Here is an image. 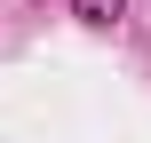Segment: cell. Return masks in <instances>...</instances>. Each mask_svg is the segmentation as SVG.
<instances>
[{
	"label": "cell",
	"mask_w": 151,
	"mask_h": 143,
	"mask_svg": "<svg viewBox=\"0 0 151 143\" xmlns=\"http://www.w3.org/2000/svg\"><path fill=\"white\" fill-rule=\"evenodd\" d=\"M72 16H80L88 32H111V24L127 16V0H72Z\"/></svg>",
	"instance_id": "1"
}]
</instances>
